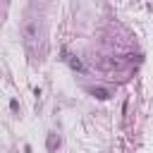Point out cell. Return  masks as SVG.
Here are the masks:
<instances>
[{"label":"cell","mask_w":153,"mask_h":153,"mask_svg":"<svg viewBox=\"0 0 153 153\" xmlns=\"http://www.w3.org/2000/svg\"><path fill=\"white\" fill-rule=\"evenodd\" d=\"M22 41H24V48L26 53L36 60L43 50V24L38 17H26L24 19V26H22Z\"/></svg>","instance_id":"6da1fadb"},{"label":"cell","mask_w":153,"mask_h":153,"mask_svg":"<svg viewBox=\"0 0 153 153\" xmlns=\"http://www.w3.org/2000/svg\"><path fill=\"white\" fill-rule=\"evenodd\" d=\"M57 146H60V139H57L55 131H50V134H48V151H55Z\"/></svg>","instance_id":"7a4b0ae2"},{"label":"cell","mask_w":153,"mask_h":153,"mask_svg":"<svg viewBox=\"0 0 153 153\" xmlns=\"http://www.w3.org/2000/svg\"><path fill=\"white\" fill-rule=\"evenodd\" d=\"M67 62H69V67H72V69H79V72L84 69V65H81V60H79L76 55H69V57H67Z\"/></svg>","instance_id":"3957f363"},{"label":"cell","mask_w":153,"mask_h":153,"mask_svg":"<svg viewBox=\"0 0 153 153\" xmlns=\"http://www.w3.org/2000/svg\"><path fill=\"white\" fill-rule=\"evenodd\" d=\"M91 93H93V96H96L98 100H105V98H110V93H108V88H93Z\"/></svg>","instance_id":"277c9868"}]
</instances>
